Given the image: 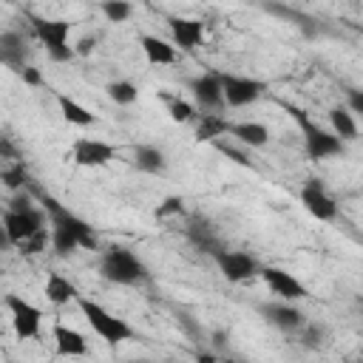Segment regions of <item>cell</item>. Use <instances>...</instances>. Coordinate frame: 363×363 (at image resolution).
<instances>
[{"mask_svg":"<svg viewBox=\"0 0 363 363\" xmlns=\"http://www.w3.org/2000/svg\"><path fill=\"white\" fill-rule=\"evenodd\" d=\"M167 99V113H170V119L176 122V125H190V122H199V108L193 105V102H187V99H182V96H164Z\"/></svg>","mask_w":363,"mask_h":363,"instance_id":"cell-25","label":"cell"},{"mask_svg":"<svg viewBox=\"0 0 363 363\" xmlns=\"http://www.w3.org/2000/svg\"><path fill=\"white\" fill-rule=\"evenodd\" d=\"M329 125H332V133L340 142H354L357 139V122H354V113L349 108H343V105L329 108Z\"/></svg>","mask_w":363,"mask_h":363,"instance_id":"cell-24","label":"cell"},{"mask_svg":"<svg viewBox=\"0 0 363 363\" xmlns=\"http://www.w3.org/2000/svg\"><path fill=\"white\" fill-rule=\"evenodd\" d=\"M360 34H363V28H360Z\"/></svg>","mask_w":363,"mask_h":363,"instance_id":"cell-43","label":"cell"},{"mask_svg":"<svg viewBox=\"0 0 363 363\" xmlns=\"http://www.w3.org/2000/svg\"><path fill=\"white\" fill-rule=\"evenodd\" d=\"M258 312L264 315L267 323H272V326L281 329V332H301V329L306 326V315H303L295 303H289V301H269V303H261Z\"/></svg>","mask_w":363,"mask_h":363,"instance_id":"cell-13","label":"cell"},{"mask_svg":"<svg viewBox=\"0 0 363 363\" xmlns=\"http://www.w3.org/2000/svg\"><path fill=\"white\" fill-rule=\"evenodd\" d=\"M292 119L301 125V136H303V150L312 162H323V159H335V156H343L346 150V142H340L332 130L320 128L318 122H312L306 116V111L301 108H289Z\"/></svg>","mask_w":363,"mask_h":363,"instance_id":"cell-2","label":"cell"},{"mask_svg":"<svg viewBox=\"0 0 363 363\" xmlns=\"http://www.w3.org/2000/svg\"><path fill=\"white\" fill-rule=\"evenodd\" d=\"M51 250H54L57 255H71V252L82 250V244H79V238H77L71 230H65V227H51Z\"/></svg>","mask_w":363,"mask_h":363,"instance_id":"cell-27","label":"cell"},{"mask_svg":"<svg viewBox=\"0 0 363 363\" xmlns=\"http://www.w3.org/2000/svg\"><path fill=\"white\" fill-rule=\"evenodd\" d=\"M45 244H51V227H45L43 233L31 235V238H28V241H23V244H17V250H20L23 255H37V252H43V250H45Z\"/></svg>","mask_w":363,"mask_h":363,"instance_id":"cell-30","label":"cell"},{"mask_svg":"<svg viewBox=\"0 0 363 363\" xmlns=\"http://www.w3.org/2000/svg\"><path fill=\"white\" fill-rule=\"evenodd\" d=\"M43 292H45V301H48L51 306H65V303H71V301H77V298H79V292H77L74 281H68V278H65V275H60V272H48Z\"/></svg>","mask_w":363,"mask_h":363,"instance_id":"cell-20","label":"cell"},{"mask_svg":"<svg viewBox=\"0 0 363 363\" xmlns=\"http://www.w3.org/2000/svg\"><path fill=\"white\" fill-rule=\"evenodd\" d=\"M346 363H363V360H346Z\"/></svg>","mask_w":363,"mask_h":363,"instance_id":"cell-42","label":"cell"},{"mask_svg":"<svg viewBox=\"0 0 363 363\" xmlns=\"http://www.w3.org/2000/svg\"><path fill=\"white\" fill-rule=\"evenodd\" d=\"M301 332H303V346L315 349V346L320 343V329H318V326H303Z\"/></svg>","mask_w":363,"mask_h":363,"instance_id":"cell-38","label":"cell"},{"mask_svg":"<svg viewBox=\"0 0 363 363\" xmlns=\"http://www.w3.org/2000/svg\"><path fill=\"white\" fill-rule=\"evenodd\" d=\"M216 74H218V82L224 91V102L230 108L255 105L267 91V82H261L255 77H241V74H227V71H216Z\"/></svg>","mask_w":363,"mask_h":363,"instance_id":"cell-6","label":"cell"},{"mask_svg":"<svg viewBox=\"0 0 363 363\" xmlns=\"http://www.w3.org/2000/svg\"><path fill=\"white\" fill-rule=\"evenodd\" d=\"M139 45H142V54L150 65H170L176 62V45L156 37V34H142L139 37Z\"/></svg>","mask_w":363,"mask_h":363,"instance_id":"cell-19","label":"cell"},{"mask_svg":"<svg viewBox=\"0 0 363 363\" xmlns=\"http://www.w3.org/2000/svg\"><path fill=\"white\" fill-rule=\"evenodd\" d=\"M34 204H31V196L28 193H17V196H11L9 199V207L6 210H31Z\"/></svg>","mask_w":363,"mask_h":363,"instance_id":"cell-35","label":"cell"},{"mask_svg":"<svg viewBox=\"0 0 363 363\" xmlns=\"http://www.w3.org/2000/svg\"><path fill=\"white\" fill-rule=\"evenodd\" d=\"M57 108H60V113H62V119H65L68 125H77V128H91V125H96V116H94L85 105H79L74 96H68V94H57Z\"/></svg>","mask_w":363,"mask_h":363,"instance_id":"cell-21","label":"cell"},{"mask_svg":"<svg viewBox=\"0 0 363 363\" xmlns=\"http://www.w3.org/2000/svg\"><path fill=\"white\" fill-rule=\"evenodd\" d=\"M99 11L105 14L108 23H125V20H130L133 6L122 3V0H105V3H99Z\"/></svg>","mask_w":363,"mask_h":363,"instance_id":"cell-28","label":"cell"},{"mask_svg":"<svg viewBox=\"0 0 363 363\" xmlns=\"http://www.w3.org/2000/svg\"><path fill=\"white\" fill-rule=\"evenodd\" d=\"M230 136L244 147H264L269 142V128L264 122H233Z\"/></svg>","mask_w":363,"mask_h":363,"instance_id":"cell-22","label":"cell"},{"mask_svg":"<svg viewBox=\"0 0 363 363\" xmlns=\"http://www.w3.org/2000/svg\"><path fill=\"white\" fill-rule=\"evenodd\" d=\"M105 94L116 102V105H133L136 96H139V88L130 82V79H113L105 85Z\"/></svg>","mask_w":363,"mask_h":363,"instance_id":"cell-26","label":"cell"},{"mask_svg":"<svg viewBox=\"0 0 363 363\" xmlns=\"http://www.w3.org/2000/svg\"><path fill=\"white\" fill-rule=\"evenodd\" d=\"M45 210H37V207H31V210H6L3 213V233H6V241L9 244H23V241H28L31 235H37V233H43L45 230Z\"/></svg>","mask_w":363,"mask_h":363,"instance_id":"cell-8","label":"cell"},{"mask_svg":"<svg viewBox=\"0 0 363 363\" xmlns=\"http://www.w3.org/2000/svg\"><path fill=\"white\" fill-rule=\"evenodd\" d=\"M116 156V147L102 142V139H91V136H82L71 145V159L79 164V167H102L108 164L111 159Z\"/></svg>","mask_w":363,"mask_h":363,"instance_id":"cell-14","label":"cell"},{"mask_svg":"<svg viewBox=\"0 0 363 363\" xmlns=\"http://www.w3.org/2000/svg\"><path fill=\"white\" fill-rule=\"evenodd\" d=\"M94 48H96V37H79V40H77V45H74L77 57H88Z\"/></svg>","mask_w":363,"mask_h":363,"instance_id":"cell-36","label":"cell"},{"mask_svg":"<svg viewBox=\"0 0 363 363\" xmlns=\"http://www.w3.org/2000/svg\"><path fill=\"white\" fill-rule=\"evenodd\" d=\"M6 309L11 315V329L20 340H31L40 335V326H43V312L40 306H34L31 301H26L23 295H6Z\"/></svg>","mask_w":363,"mask_h":363,"instance_id":"cell-9","label":"cell"},{"mask_svg":"<svg viewBox=\"0 0 363 363\" xmlns=\"http://www.w3.org/2000/svg\"><path fill=\"white\" fill-rule=\"evenodd\" d=\"M346 108H349L352 113H360V116H363V91H360V88H349V94H346Z\"/></svg>","mask_w":363,"mask_h":363,"instance_id":"cell-34","label":"cell"},{"mask_svg":"<svg viewBox=\"0 0 363 363\" xmlns=\"http://www.w3.org/2000/svg\"><path fill=\"white\" fill-rule=\"evenodd\" d=\"M0 182H3L6 190H20V187L28 182V173H26L23 162H17V164H6L3 173H0Z\"/></svg>","mask_w":363,"mask_h":363,"instance_id":"cell-29","label":"cell"},{"mask_svg":"<svg viewBox=\"0 0 363 363\" xmlns=\"http://www.w3.org/2000/svg\"><path fill=\"white\" fill-rule=\"evenodd\" d=\"M20 77H23V82H26V85H34V88H37V85H43V77H40V71H37L34 65H26V68L20 71Z\"/></svg>","mask_w":363,"mask_h":363,"instance_id":"cell-37","label":"cell"},{"mask_svg":"<svg viewBox=\"0 0 363 363\" xmlns=\"http://www.w3.org/2000/svg\"><path fill=\"white\" fill-rule=\"evenodd\" d=\"M190 94H193V105L199 108V113H221L224 111V91L218 82V74H199L187 82Z\"/></svg>","mask_w":363,"mask_h":363,"instance_id":"cell-11","label":"cell"},{"mask_svg":"<svg viewBox=\"0 0 363 363\" xmlns=\"http://www.w3.org/2000/svg\"><path fill=\"white\" fill-rule=\"evenodd\" d=\"M170 43L182 51H196L204 40V23L196 17H170Z\"/></svg>","mask_w":363,"mask_h":363,"instance_id":"cell-15","label":"cell"},{"mask_svg":"<svg viewBox=\"0 0 363 363\" xmlns=\"http://www.w3.org/2000/svg\"><path fill=\"white\" fill-rule=\"evenodd\" d=\"M28 20L34 37L40 40L51 62H71L77 57L74 45H68V34H71L68 20H48V17H28Z\"/></svg>","mask_w":363,"mask_h":363,"instance_id":"cell-4","label":"cell"},{"mask_svg":"<svg viewBox=\"0 0 363 363\" xmlns=\"http://www.w3.org/2000/svg\"><path fill=\"white\" fill-rule=\"evenodd\" d=\"M156 218H173V216H184V199L182 196H167L156 210H153Z\"/></svg>","mask_w":363,"mask_h":363,"instance_id":"cell-31","label":"cell"},{"mask_svg":"<svg viewBox=\"0 0 363 363\" xmlns=\"http://www.w3.org/2000/svg\"><path fill=\"white\" fill-rule=\"evenodd\" d=\"M133 164L142 170V173H164L167 170V156L164 150H159L156 145H136L133 147Z\"/></svg>","mask_w":363,"mask_h":363,"instance_id":"cell-23","label":"cell"},{"mask_svg":"<svg viewBox=\"0 0 363 363\" xmlns=\"http://www.w3.org/2000/svg\"><path fill=\"white\" fill-rule=\"evenodd\" d=\"M261 278H264L267 289H269L272 295H278L281 301L295 303V301H303V298L309 295V289L303 286V281H298L292 272H286V269H281V267H264V269H261Z\"/></svg>","mask_w":363,"mask_h":363,"instance_id":"cell-12","label":"cell"},{"mask_svg":"<svg viewBox=\"0 0 363 363\" xmlns=\"http://www.w3.org/2000/svg\"><path fill=\"white\" fill-rule=\"evenodd\" d=\"M216 150L218 153H224L227 159H233L235 164H241V167H252V162H250V156L244 153V150H238V147H233V145H227L224 139L221 142H216Z\"/></svg>","mask_w":363,"mask_h":363,"instance_id":"cell-32","label":"cell"},{"mask_svg":"<svg viewBox=\"0 0 363 363\" xmlns=\"http://www.w3.org/2000/svg\"><path fill=\"white\" fill-rule=\"evenodd\" d=\"M77 306H79L82 318L88 320V326H91L105 343L116 346V343H125V340H133V337H136L133 329H130L122 318H116L113 312H108L102 303H96V301L79 295V298H77Z\"/></svg>","mask_w":363,"mask_h":363,"instance_id":"cell-3","label":"cell"},{"mask_svg":"<svg viewBox=\"0 0 363 363\" xmlns=\"http://www.w3.org/2000/svg\"><path fill=\"white\" fill-rule=\"evenodd\" d=\"M51 335H54V346H57V354H60V357H85V354H88V340H85V335L77 332L74 326L54 323Z\"/></svg>","mask_w":363,"mask_h":363,"instance_id":"cell-16","label":"cell"},{"mask_svg":"<svg viewBox=\"0 0 363 363\" xmlns=\"http://www.w3.org/2000/svg\"><path fill=\"white\" fill-rule=\"evenodd\" d=\"M233 133V122L224 116V113H201L199 122H196V130H193V139L196 142H221L224 136Z\"/></svg>","mask_w":363,"mask_h":363,"instance_id":"cell-17","label":"cell"},{"mask_svg":"<svg viewBox=\"0 0 363 363\" xmlns=\"http://www.w3.org/2000/svg\"><path fill=\"white\" fill-rule=\"evenodd\" d=\"M298 196H301L303 210L312 218H318V221H335L337 218V201L332 199V193L323 187L320 179H306L301 184V193Z\"/></svg>","mask_w":363,"mask_h":363,"instance_id":"cell-10","label":"cell"},{"mask_svg":"<svg viewBox=\"0 0 363 363\" xmlns=\"http://www.w3.org/2000/svg\"><path fill=\"white\" fill-rule=\"evenodd\" d=\"M221 363H238V360H221Z\"/></svg>","mask_w":363,"mask_h":363,"instance_id":"cell-41","label":"cell"},{"mask_svg":"<svg viewBox=\"0 0 363 363\" xmlns=\"http://www.w3.org/2000/svg\"><path fill=\"white\" fill-rule=\"evenodd\" d=\"M40 201H43V210H45V216H48V227H65V230H71V233L79 238L82 250H99V238H96L94 227H91L85 218H79L77 213H71L65 204H60V201H57L54 196H48V193H43Z\"/></svg>","mask_w":363,"mask_h":363,"instance_id":"cell-5","label":"cell"},{"mask_svg":"<svg viewBox=\"0 0 363 363\" xmlns=\"http://www.w3.org/2000/svg\"><path fill=\"white\" fill-rule=\"evenodd\" d=\"M210 340H213V349H224V346H227V332L216 329V332L210 335Z\"/></svg>","mask_w":363,"mask_h":363,"instance_id":"cell-39","label":"cell"},{"mask_svg":"<svg viewBox=\"0 0 363 363\" xmlns=\"http://www.w3.org/2000/svg\"><path fill=\"white\" fill-rule=\"evenodd\" d=\"M213 261H216V267H218V272L230 281V284H244V281H252L255 275H261V261L252 255V252H247V250H218L216 255H213Z\"/></svg>","mask_w":363,"mask_h":363,"instance_id":"cell-7","label":"cell"},{"mask_svg":"<svg viewBox=\"0 0 363 363\" xmlns=\"http://www.w3.org/2000/svg\"><path fill=\"white\" fill-rule=\"evenodd\" d=\"M0 62L17 74L28 65L26 62V40L20 31H3L0 34Z\"/></svg>","mask_w":363,"mask_h":363,"instance_id":"cell-18","label":"cell"},{"mask_svg":"<svg viewBox=\"0 0 363 363\" xmlns=\"http://www.w3.org/2000/svg\"><path fill=\"white\" fill-rule=\"evenodd\" d=\"M0 159H6V162H11V164L20 162V153H17V147L11 145L9 136H0Z\"/></svg>","mask_w":363,"mask_h":363,"instance_id":"cell-33","label":"cell"},{"mask_svg":"<svg viewBox=\"0 0 363 363\" xmlns=\"http://www.w3.org/2000/svg\"><path fill=\"white\" fill-rule=\"evenodd\" d=\"M99 275L108 284H116V286H139V284H145L150 278L145 261L133 250L119 247V244H113V247H108L102 252V258H99Z\"/></svg>","mask_w":363,"mask_h":363,"instance_id":"cell-1","label":"cell"},{"mask_svg":"<svg viewBox=\"0 0 363 363\" xmlns=\"http://www.w3.org/2000/svg\"><path fill=\"white\" fill-rule=\"evenodd\" d=\"M196 363H221V360L216 357V352H199L196 354Z\"/></svg>","mask_w":363,"mask_h":363,"instance_id":"cell-40","label":"cell"}]
</instances>
